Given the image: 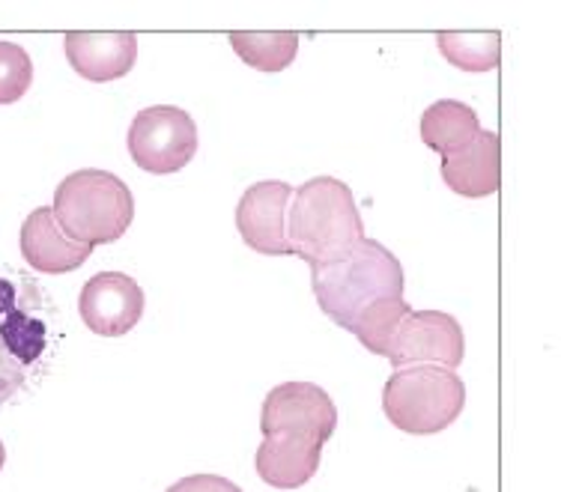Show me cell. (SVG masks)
Instances as JSON below:
<instances>
[{
  "mask_svg": "<svg viewBox=\"0 0 561 492\" xmlns=\"http://www.w3.org/2000/svg\"><path fill=\"white\" fill-rule=\"evenodd\" d=\"M164 492H242L230 478L221 474H188L183 481H176Z\"/></svg>",
  "mask_w": 561,
  "mask_h": 492,
  "instance_id": "ffe728a7",
  "label": "cell"
},
{
  "mask_svg": "<svg viewBox=\"0 0 561 492\" xmlns=\"http://www.w3.org/2000/svg\"><path fill=\"white\" fill-rule=\"evenodd\" d=\"M22 245L24 263L43 275H66L76 272L87 263V258L93 254V248L81 245L76 239H69L64 233V227L57 225L51 206H36L22 225Z\"/></svg>",
  "mask_w": 561,
  "mask_h": 492,
  "instance_id": "4fadbf2b",
  "label": "cell"
},
{
  "mask_svg": "<svg viewBox=\"0 0 561 492\" xmlns=\"http://www.w3.org/2000/svg\"><path fill=\"white\" fill-rule=\"evenodd\" d=\"M64 341L57 301L31 272L0 266V407L51 370Z\"/></svg>",
  "mask_w": 561,
  "mask_h": 492,
  "instance_id": "6da1fadb",
  "label": "cell"
},
{
  "mask_svg": "<svg viewBox=\"0 0 561 492\" xmlns=\"http://www.w3.org/2000/svg\"><path fill=\"white\" fill-rule=\"evenodd\" d=\"M365 239V221L353 188L335 176H313L293 192L287 213L290 258L308 266H332Z\"/></svg>",
  "mask_w": 561,
  "mask_h": 492,
  "instance_id": "7a4b0ae2",
  "label": "cell"
},
{
  "mask_svg": "<svg viewBox=\"0 0 561 492\" xmlns=\"http://www.w3.org/2000/svg\"><path fill=\"white\" fill-rule=\"evenodd\" d=\"M135 168L156 176L180 173L195 159L197 123L176 105H150L135 114L126 135Z\"/></svg>",
  "mask_w": 561,
  "mask_h": 492,
  "instance_id": "8992f818",
  "label": "cell"
},
{
  "mask_svg": "<svg viewBox=\"0 0 561 492\" xmlns=\"http://www.w3.org/2000/svg\"><path fill=\"white\" fill-rule=\"evenodd\" d=\"M293 185L280 180L254 182L237 206V230L242 242L263 258H290L287 245V213Z\"/></svg>",
  "mask_w": 561,
  "mask_h": 492,
  "instance_id": "30bf717a",
  "label": "cell"
},
{
  "mask_svg": "<svg viewBox=\"0 0 561 492\" xmlns=\"http://www.w3.org/2000/svg\"><path fill=\"white\" fill-rule=\"evenodd\" d=\"M412 308L407 305L403 296H389V299H377L374 305H367L365 311L358 313L353 325H350V334H356L358 343L365 346L367 353L386 358L391 350V341L398 334V325L403 322V317L410 313Z\"/></svg>",
  "mask_w": 561,
  "mask_h": 492,
  "instance_id": "ac0fdd59",
  "label": "cell"
},
{
  "mask_svg": "<svg viewBox=\"0 0 561 492\" xmlns=\"http://www.w3.org/2000/svg\"><path fill=\"white\" fill-rule=\"evenodd\" d=\"M443 182L460 197L478 201L502 188V138L481 129L463 152L443 159Z\"/></svg>",
  "mask_w": 561,
  "mask_h": 492,
  "instance_id": "5bb4252c",
  "label": "cell"
},
{
  "mask_svg": "<svg viewBox=\"0 0 561 492\" xmlns=\"http://www.w3.org/2000/svg\"><path fill=\"white\" fill-rule=\"evenodd\" d=\"M323 448L325 442L311 433H296V430L270 433V436H263L257 454H254V469L266 487L302 490L320 469Z\"/></svg>",
  "mask_w": 561,
  "mask_h": 492,
  "instance_id": "8fae6325",
  "label": "cell"
},
{
  "mask_svg": "<svg viewBox=\"0 0 561 492\" xmlns=\"http://www.w3.org/2000/svg\"><path fill=\"white\" fill-rule=\"evenodd\" d=\"M311 433L329 442L337 430V407L329 391L313 382H280L266 394L260 409V433Z\"/></svg>",
  "mask_w": 561,
  "mask_h": 492,
  "instance_id": "9c48e42d",
  "label": "cell"
},
{
  "mask_svg": "<svg viewBox=\"0 0 561 492\" xmlns=\"http://www.w3.org/2000/svg\"><path fill=\"white\" fill-rule=\"evenodd\" d=\"M439 54L460 72H493L502 64V33L472 31V33H439L436 36Z\"/></svg>",
  "mask_w": 561,
  "mask_h": 492,
  "instance_id": "e0dca14e",
  "label": "cell"
},
{
  "mask_svg": "<svg viewBox=\"0 0 561 492\" xmlns=\"http://www.w3.org/2000/svg\"><path fill=\"white\" fill-rule=\"evenodd\" d=\"M144 289L126 272H99L78 296V317L99 337H123L144 317Z\"/></svg>",
  "mask_w": 561,
  "mask_h": 492,
  "instance_id": "ba28073f",
  "label": "cell"
},
{
  "mask_svg": "<svg viewBox=\"0 0 561 492\" xmlns=\"http://www.w3.org/2000/svg\"><path fill=\"white\" fill-rule=\"evenodd\" d=\"M3 462H7V448H3V442H0V469H3Z\"/></svg>",
  "mask_w": 561,
  "mask_h": 492,
  "instance_id": "44dd1931",
  "label": "cell"
},
{
  "mask_svg": "<svg viewBox=\"0 0 561 492\" xmlns=\"http://www.w3.org/2000/svg\"><path fill=\"white\" fill-rule=\"evenodd\" d=\"M33 60L22 45L0 43V105H12L31 90Z\"/></svg>",
  "mask_w": 561,
  "mask_h": 492,
  "instance_id": "d6986e66",
  "label": "cell"
},
{
  "mask_svg": "<svg viewBox=\"0 0 561 492\" xmlns=\"http://www.w3.org/2000/svg\"><path fill=\"white\" fill-rule=\"evenodd\" d=\"M51 213L69 239L90 248L111 245L135 221V197L111 171L84 168L57 185Z\"/></svg>",
  "mask_w": 561,
  "mask_h": 492,
  "instance_id": "277c9868",
  "label": "cell"
},
{
  "mask_svg": "<svg viewBox=\"0 0 561 492\" xmlns=\"http://www.w3.org/2000/svg\"><path fill=\"white\" fill-rule=\"evenodd\" d=\"M227 43L237 52V57L242 64H249L251 69H257V72H266V76L284 72V69L296 60V54H299V33L293 31H237L227 36Z\"/></svg>",
  "mask_w": 561,
  "mask_h": 492,
  "instance_id": "2e32d148",
  "label": "cell"
},
{
  "mask_svg": "<svg viewBox=\"0 0 561 492\" xmlns=\"http://www.w3.org/2000/svg\"><path fill=\"white\" fill-rule=\"evenodd\" d=\"M64 48L76 76L87 78L93 84H108V81L126 78L138 60V36L129 31L66 33Z\"/></svg>",
  "mask_w": 561,
  "mask_h": 492,
  "instance_id": "7c38bea8",
  "label": "cell"
},
{
  "mask_svg": "<svg viewBox=\"0 0 561 492\" xmlns=\"http://www.w3.org/2000/svg\"><path fill=\"white\" fill-rule=\"evenodd\" d=\"M466 382L436 364L400 367L382 388V412L400 433L436 436L463 415Z\"/></svg>",
  "mask_w": 561,
  "mask_h": 492,
  "instance_id": "5b68a950",
  "label": "cell"
},
{
  "mask_svg": "<svg viewBox=\"0 0 561 492\" xmlns=\"http://www.w3.org/2000/svg\"><path fill=\"white\" fill-rule=\"evenodd\" d=\"M311 287L320 311L350 332L367 305L403 296V266L377 239H362L344 260L311 268Z\"/></svg>",
  "mask_w": 561,
  "mask_h": 492,
  "instance_id": "3957f363",
  "label": "cell"
},
{
  "mask_svg": "<svg viewBox=\"0 0 561 492\" xmlns=\"http://www.w3.org/2000/svg\"><path fill=\"white\" fill-rule=\"evenodd\" d=\"M394 370L415 364H436L457 370L466 358L463 325L445 311H410L398 325L386 355Z\"/></svg>",
  "mask_w": 561,
  "mask_h": 492,
  "instance_id": "52a82bcc",
  "label": "cell"
},
{
  "mask_svg": "<svg viewBox=\"0 0 561 492\" xmlns=\"http://www.w3.org/2000/svg\"><path fill=\"white\" fill-rule=\"evenodd\" d=\"M419 131L427 150L439 152L443 159H454L481 135V119L476 107L460 99H439L421 114Z\"/></svg>",
  "mask_w": 561,
  "mask_h": 492,
  "instance_id": "9a60e30c",
  "label": "cell"
}]
</instances>
